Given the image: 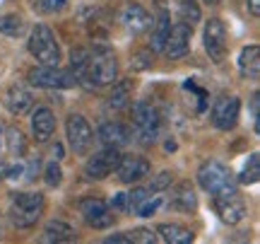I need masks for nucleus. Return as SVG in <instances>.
Masks as SVG:
<instances>
[{
    "mask_svg": "<svg viewBox=\"0 0 260 244\" xmlns=\"http://www.w3.org/2000/svg\"><path fill=\"white\" fill-rule=\"evenodd\" d=\"M118 73V63H116V53L109 46H94L87 53V66L84 73L80 75V83L87 87H102V85H111Z\"/></svg>",
    "mask_w": 260,
    "mask_h": 244,
    "instance_id": "nucleus-1",
    "label": "nucleus"
},
{
    "mask_svg": "<svg viewBox=\"0 0 260 244\" xmlns=\"http://www.w3.org/2000/svg\"><path fill=\"white\" fill-rule=\"evenodd\" d=\"M44 206H46V201L41 194H12L10 198V220H12V225L15 227H22V230H29V227H34L41 220L44 215Z\"/></svg>",
    "mask_w": 260,
    "mask_h": 244,
    "instance_id": "nucleus-2",
    "label": "nucleus"
},
{
    "mask_svg": "<svg viewBox=\"0 0 260 244\" xmlns=\"http://www.w3.org/2000/svg\"><path fill=\"white\" fill-rule=\"evenodd\" d=\"M198 184L203 186V191L217 196V194L234 191L236 188V179H234L232 169L226 165H222L219 160H207L198 169Z\"/></svg>",
    "mask_w": 260,
    "mask_h": 244,
    "instance_id": "nucleus-3",
    "label": "nucleus"
},
{
    "mask_svg": "<svg viewBox=\"0 0 260 244\" xmlns=\"http://www.w3.org/2000/svg\"><path fill=\"white\" fill-rule=\"evenodd\" d=\"M29 53L37 58L41 66H58L60 63V46H58L53 32L46 24H37L29 34Z\"/></svg>",
    "mask_w": 260,
    "mask_h": 244,
    "instance_id": "nucleus-4",
    "label": "nucleus"
},
{
    "mask_svg": "<svg viewBox=\"0 0 260 244\" xmlns=\"http://www.w3.org/2000/svg\"><path fill=\"white\" fill-rule=\"evenodd\" d=\"M133 126H135V135L140 138V143L152 145V143L157 141L159 126H161L159 112L149 102L140 99V102L133 104Z\"/></svg>",
    "mask_w": 260,
    "mask_h": 244,
    "instance_id": "nucleus-5",
    "label": "nucleus"
},
{
    "mask_svg": "<svg viewBox=\"0 0 260 244\" xmlns=\"http://www.w3.org/2000/svg\"><path fill=\"white\" fill-rule=\"evenodd\" d=\"M29 85L34 87H41V90H68V87H75L77 83V75L73 70H60L58 66H39L31 68L27 75Z\"/></svg>",
    "mask_w": 260,
    "mask_h": 244,
    "instance_id": "nucleus-6",
    "label": "nucleus"
},
{
    "mask_svg": "<svg viewBox=\"0 0 260 244\" xmlns=\"http://www.w3.org/2000/svg\"><path fill=\"white\" fill-rule=\"evenodd\" d=\"M65 135H68V145L75 155H87L94 145V131L89 121L80 116V114H70L65 121Z\"/></svg>",
    "mask_w": 260,
    "mask_h": 244,
    "instance_id": "nucleus-7",
    "label": "nucleus"
},
{
    "mask_svg": "<svg viewBox=\"0 0 260 244\" xmlns=\"http://www.w3.org/2000/svg\"><path fill=\"white\" fill-rule=\"evenodd\" d=\"M203 41L210 61L212 63H224V58H226V27H224V22L219 17H212L205 22Z\"/></svg>",
    "mask_w": 260,
    "mask_h": 244,
    "instance_id": "nucleus-8",
    "label": "nucleus"
},
{
    "mask_svg": "<svg viewBox=\"0 0 260 244\" xmlns=\"http://www.w3.org/2000/svg\"><path fill=\"white\" fill-rule=\"evenodd\" d=\"M80 213H82L84 223L94 230H106L113 225L116 215L111 213V206L96 196H87L80 201Z\"/></svg>",
    "mask_w": 260,
    "mask_h": 244,
    "instance_id": "nucleus-9",
    "label": "nucleus"
},
{
    "mask_svg": "<svg viewBox=\"0 0 260 244\" xmlns=\"http://www.w3.org/2000/svg\"><path fill=\"white\" fill-rule=\"evenodd\" d=\"M118 160H121L118 148H106V145H104V150L94 152L92 157L87 160V165H84V177L89 179V181H102V179H106L109 174H113Z\"/></svg>",
    "mask_w": 260,
    "mask_h": 244,
    "instance_id": "nucleus-10",
    "label": "nucleus"
},
{
    "mask_svg": "<svg viewBox=\"0 0 260 244\" xmlns=\"http://www.w3.org/2000/svg\"><path fill=\"white\" fill-rule=\"evenodd\" d=\"M241 114V99L234 94H222L219 99H214L212 104V123L219 131H232Z\"/></svg>",
    "mask_w": 260,
    "mask_h": 244,
    "instance_id": "nucleus-11",
    "label": "nucleus"
},
{
    "mask_svg": "<svg viewBox=\"0 0 260 244\" xmlns=\"http://www.w3.org/2000/svg\"><path fill=\"white\" fill-rule=\"evenodd\" d=\"M214 210L217 215L222 218V223L226 225H236L246 218V201L241 198V194L234 188V191H226V194H217L214 196Z\"/></svg>",
    "mask_w": 260,
    "mask_h": 244,
    "instance_id": "nucleus-12",
    "label": "nucleus"
},
{
    "mask_svg": "<svg viewBox=\"0 0 260 244\" xmlns=\"http://www.w3.org/2000/svg\"><path fill=\"white\" fill-rule=\"evenodd\" d=\"M190 39H193V27L186 24V22H176L174 27H169L167 41H164V56L176 61V58H183L190 51Z\"/></svg>",
    "mask_w": 260,
    "mask_h": 244,
    "instance_id": "nucleus-13",
    "label": "nucleus"
},
{
    "mask_svg": "<svg viewBox=\"0 0 260 244\" xmlns=\"http://www.w3.org/2000/svg\"><path fill=\"white\" fill-rule=\"evenodd\" d=\"M123 184H135L149 174V162L140 155H121V160L113 169Z\"/></svg>",
    "mask_w": 260,
    "mask_h": 244,
    "instance_id": "nucleus-14",
    "label": "nucleus"
},
{
    "mask_svg": "<svg viewBox=\"0 0 260 244\" xmlns=\"http://www.w3.org/2000/svg\"><path fill=\"white\" fill-rule=\"evenodd\" d=\"M118 19H121V24L128 32H133V34H140V32H145V29L152 27V15H149L147 10L142 8L140 3H125L121 8V15H118Z\"/></svg>",
    "mask_w": 260,
    "mask_h": 244,
    "instance_id": "nucleus-15",
    "label": "nucleus"
},
{
    "mask_svg": "<svg viewBox=\"0 0 260 244\" xmlns=\"http://www.w3.org/2000/svg\"><path fill=\"white\" fill-rule=\"evenodd\" d=\"M31 102H34V97L29 92L24 85H12L8 87L5 92H3V104H5V109L10 114H15V116H22V114H27L31 109Z\"/></svg>",
    "mask_w": 260,
    "mask_h": 244,
    "instance_id": "nucleus-16",
    "label": "nucleus"
},
{
    "mask_svg": "<svg viewBox=\"0 0 260 244\" xmlns=\"http://www.w3.org/2000/svg\"><path fill=\"white\" fill-rule=\"evenodd\" d=\"M169 208H174L178 213H193L198 208V196H195V188L190 181H181V184H176L171 188Z\"/></svg>",
    "mask_w": 260,
    "mask_h": 244,
    "instance_id": "nucleus-17",
    "label": "nucleus"
},
{
    "mask_svg": "<svg viewBox=\"0 0 260 244\" xmlns=\"http://www.w3.org/2000/svg\"><path fill=\"white\" fill-rule=\"evenodd\" d=\"M99 141L106 145V148H123L125 143H130V138H133V133H130V128H125L123 123L118 121H104L102 126H99Z\"/></svg>",
    "mask_w": 260,
    "mask_h": 244,
    "instance_id": "nucleus-18",
    "label": "nucleus"
},
{
    "mask_svg": "<svg viewBox=\"0 0 260 244\" xmlns=\"http://www.w3.org/2000/svg\"><path fill=\"white\" fill-rule=\"evenodd\" d=\"M31 131H34V138L39 143H46L53 131H56V116L48 106H39L37 112L31 114Z\"/></svg>",
    "mask_w": 260,
    "mask_h": 244,
    "instance_id": "nucleus-19",
    "label": "nucleus"
},
{
    "mask_svg": "<svg viewBox=\"0 0 260 244\" xmlns=\"http://www.w3.org/2000/svg\"><path fill=\"white\" fill-rule=\"evenodd\" d=\"M239 73L246 80H258L260 77V48L258 44H251L241 51L239 56Z\"/></svg>",
    "mask_w": 260,
    "mask_h": 244,
    "instance_id": "nucleus-20",
    "label": "nucleus"
},
{
    "mask_svg": "<svg viewBox=\"0 0 260 244\" xmlns=\"http://www.w3.org/2000/svg\"><path fill=\"white\" fill-rule=\"evenodd\" d=\"M157 239H161L164 244H190L195 239L193 230H188L183 225L176 223H164L157 227Z\"/></svg>",
    "mask_w": 260,
    "mask_h": 244,
    "instance_id": "nucleus-21",
    "label": "nucleus"
},
{
    "mask_svg": "<svg viewBox=\"0 0 260 244\" xmlns=\"http://www.w3.org/2000/svg\"><path fill=\"white\" fill-rule=\"evenodd\" d=\"M77 239V232H75L73 225H68L63 220H51L46 223L44 232H41V242H75Z\"/></svg>",
    "mask_w": 260,
    "mask_h": 244,
    "instance_id": "nucleus-22",
    "label": "nucleus"
},
{
    "mask_svg": "<svg viewBox=\"0 0 260 244\" xmlns=\"http://www.w3.org/2000/svg\"><path fill=\"white\" fill-rule=\"evenodd\" d=\"M24 32H27V22H24L22 15L10 12V15H3V17H0V34L12 37V39H19Z\"/></svg>",
    "mask_w": 260,
    "mask_h": 244,
    "instance_id": "nucleus-23",
    "label": "nucleus"
},
{
    "mask_svg": "<svg viewBox=\"0 0 260 244\" xmlns=\"http://www.w3.org/2000/svg\"><path fill=\"white\" fill-rule=\"evenodd\" d=\"M169 27H171V22H169V15L164 12V10H161V12H159V17H157V22H154V32H152L149 51H161V46H164V41H167Z\"/></svg>",
    "mask_w": 260,
    "mask_h": 244,
    "instance_id": "nucleus-24",
    "label": "nucleus"
},
{
    "mask_svg": "<svg viewBox=\"0 0 260 244\" xmlns=\"http://www.w3.org/2000/svg\"><path fill=\"white\" fill-rule=\"evenodd\" d=\"M130 92H133V83H130V80L118 83L113 87L111 97H109V109H121V106H125L130 99Z\"/></svg>",
    "mask_w": 260,
    "mask_h": 244,
    "instance_id": "nucleus-25",
    "label": "nucleus"
},
{
    "mask_svg": "<svg viewBox=\"0 0 260 244\" xmlns=\"http://www.w3.org/2000/svg\"><path fill=\"white\" fill-rule=\"evenodd\" d=\"M258 179H260V157L253 152L248 157V165L243 167L241 177H239V184H258Z\"/></svg>",
    "mask_w": 260,
    "mask_h": 244,
    "instance_id": "nucleus-26",
    "label": "nucleus"
},
{
    "mask_svg": "<svg viewBox=\"0 0 260 244\" xmlns=\"http://www.w3.org/2000/svg\"><path fill=\"white\" fill-rule=\"evenodd\" d=\"M178 12H181V22H186L190 27L200 22V8H198L195 0H181L178 3Z\"/></svg>",
    "mask_w": 260,
    "mask_h": 244,
    "instance_id": "nucleus-27",
    "label": "nucleus"
},
{
    "mask_svg": "<svg viewBox=\"0 0 260 244\" xmlns=\"http://www.w3.org/2000/svg\"><path fill=\"white\" fill-rule=\"evenodd\" d=\"M128 235V242H138V244H154L157 242V232H152L147 227H138L133 232H125Z\"/></svg>",
    "mask_w": 260,
    "mask_h": 244,
    "instance_id": "nucleus-28",
    "label": "nucleus"
},
{
    "mask_svg": "<svg viewBox=\"0 0 260 244\" xmlns=\"http://www.w3.org/2000/svg\"><path fill=\"white\" fill-rule=\"evenodd\" d=\"M149 196L147 188H133L130 194H125V210H130V213H135L140 208V203L145 201V198Z\"/></svg>",
    "mask_w": 260,
    "mask_h": 244,
    "instance_id": "nucleus-29",
    "label": "nucleus"
},
{
    "mask_svg": "<svg viewBox=\"0 0 260 244\" xmlns=\"http://www.w3.org/2000/svg\"><path fill=\"white\" fill-rule=\"evenodd\" d=\"M159 206H161V196H147L145 201H142V203H140L138 210H135V215H140V218L154 215Z\"/></svg>",
    "mask_w": 260,
    "mask_h": 244,
    "instance_id": "nucleus-30",
    "label": "nucleus"
},
{
    "mask_svg": "<svg viewBox=\"0 0 260 244\" xmlns=\"http://www.w3.org/2000/svg\"><path fill=\"white\" fill-rule=\"evenodd\" d=\"M44 179H46L48 186H58V184L63 181V169H60V165H58L56 160L46 165V169H44Z\"/></svg>",
    "mask_w": 260,
    "mask_h": 244,
    "instance_id": "nucleus-31",
    "label": "nucleus"
},
{
    "mask_svg": "<svg viewBox=\"0 0 260 244\" xmlns=\"http://www.w3.org/2000/svg\"><path fill=\"white\" fill-rule=\"evenodd\" d=\"M8 143H10V152L19 157L22 150H24V133L19 131V128H10L8 131Z\"/></svg>",
    "mask_w": 260,
    "mask_h": 244,
    "instance_id": "nucleus-32",
    "label": "nucleus"
},
{
    "mask_svg": "<svg viewBox=\"0 0 260 244\" xmlns=\"http://www.w3.org/2000/svg\"><path fill=\"white\" fill-rule=\"evenodd\" d=\"M171 181H174V174H171V172H159L157 177L152 179V184H149V194H152V191H164V188H169L171 186Z\"/></svg>",
    "mask_w": 260,
    "mask_h": 244,
    "instance_id": "nucleus-33",
    "label": "nucleus"
},
{
    "mask_svg": "<svg viewBox=\"0 0 260 244\" xmlns=\"http://www.w3.org/2000/svg\"><path fill=\"white\" fill-rule=\"evenodd\" d=\"M152 66V51H140V53H135V58H133V68L135 70H147V68Z\"/></svg>",
    "mask_w": 260,
    "mask_h": 244,
    "instance_id": "nucleus-34",
    "label": "nucleus"
},
{
    "mask_svg": "<svg viewBox=\"0 0 260 244\" xmlns=\"http://www.w3.org/2000/svg\"><path fill=\"white\" fill-rule=\"evenodd\" d=\"M39 3H41V8L46 10V12H58V10L65 8L68 0H39Z\"/></svg>",
    "mask_w": 260,
    "mask_h": 244,
    "instance_id": "nucleus-35",
    "label": "nucleus"
},
{
    "mask_svg": "<svg viewBox=\"0 0 260 244\" xmlns=\"http://www.w3.org/2000/svg\"><path fill=\"white\" fill-rule=\"evenodd\" d=\"M111 208H118V210H125V194H116V196L111 198V203H109Z\"/></svg>",
    "mask_w": 260,
    "mask_h": 244,
    "instance_id": "nucleus-36",
    "label": "nucleus"
},
{
    "mask_svg": "<svg viewBox=\"0 0 260 244\" xmlns=\"http://www.w3.org/2000/svg\"><path fill=\"white\" fill-rule=\"evenodd\" d=\"M3 179H5V165L0 162V181H3Z\"/></svg>",
    "mask_w": 260,
    "mask_h": 244,
    "instance_id": "nucleus-37",
    "label": "nucleus"
},
{
    "mask_svg": "<svg viewBox=\"0 0 260 244\" xmlns=\"http://www.w3.org/2000/svg\"><path fill=\"white\" fill-rule=\"evenodd\" d=\"M205 3H207V5H219L222 0H205Z\"/></svg>",
    "mask_w": 260,
    "mask_h": 244,
    "instance_id": "nucleus-38",
    "label": "nucleus"
},
{
    "mask_svg": "<svg viewBox=\"0 0 260 244\" xmlns=\"http://www.w3.org/2000/svg\"><path fill=\"white\" fill-rule=\"evenodd\" d=\"M0 145H3V128H0Z\"/></svg>",
    "mask_w": 260,
    "mask_h": 244,
    "instance_id": "nucleus-39",
    "label": "nucleus"
},
{
    "mask_svg": "<svg viewBox=\"0 0 260 244\" xmlns=\"http://www.w3.org/2000/svg\"><path fill=\"white\" fill-rule=\"evenodd\" d=\"M241 3H248V0H241Z\"/></svg>",
    "mask_w": 260,
    "mask_h": 244,
    "instance_id": "nucleus-40",
    "label": "nucleus"
}]
</instances>
